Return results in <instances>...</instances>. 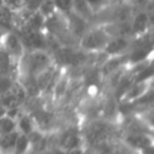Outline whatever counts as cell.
I'll list each match as a JSON object with an SVG mask.
<instances>
[{"mask_svg":"<svg viewBox=\"0 0 154 154\" xmlns=\"http://www.w3.org/2000/svg\"><path fill=\"white\" fill-rule=\"evenodd\" d=\"M81 134L84 147L91 152L93 149L120 138V126L118 122L103 118H94L81 123Z\"/></svg>","mask_w":154,"mask_h":154,"instance_id":"cell-1","label":"cell"},{"mask_svg":"<svg viewBox=\"0 0 154 154\" xmlns=\"http://www.w3.org/2000/svg\"><path fill=\"white\" fill-rule=\"evenodd\" d=\"M54 63L51 52L48 51H30L25 52L22 59L18 61V76L17 78L30 77L35 78L41 72L49 69Z\"/></svg>","mask_w":154,"mask_h":154,"instance_id":"cell-2","label":"cell"},{"mask_svg":"<svg viewBox=\"0 0 154 154\" xmlns=\"http://www.w3.org/2000/svg\"><path fill=\"white\" fill-rule=\"evenodd\" d=\"M111 38V34L103 24L94 23L82 34L77 41V47L87 53H102L107 42Z\"/></svg>","mask_w":154,"mask_h":154,"instance_id":"cell-3","label":"cell"},{"mask_svg":"<svg viewBox=\"0 0 154 154\" xmlns=\"http://www.w3.org/2000/svg\"><path fill=\"white\" fill-rule=\"evenodd\" d=\"M18 32L25 52L30 51H48L49 52V37L43 30H28L23 28L16 29Z\"/></svg>","mask_w":154,"mask_h":154,"instance_id":"cell-4","label":"cell"},{"mask_svg":"<svg viewBox=\"0 0 154 154\" xmlns=\"http://www.w3.org/2000/svg\"><path fill=\"white\" fill-rule=\"evenodd\" d=\"M1 51L10 57L14 63L18 64V61L22 59V57L25 53L23 42L16 30L2 32L1 36Z\"/></svg>","mask_w":154,"mask_h":154,"instance_id":"cell-5","label":"cell"},{"mask_svg":"<svg viewBox=\"0 0 154 154\" xmlns=\"http://www.w3.org/2000/svg\"><path fill=\"white\" fill-rule=\"evenodd\" d=\"M153 16L146 10H137L130 19V28L132 37H140L152 32Z\"/></svg>","mask_w":154,"mask_h":154,"instance_id":"cell-6","label":"cell"},{"mask_svg":"<svg viewBox=\"0 0 154 154\" xmlns=\"http://www.w3.org/2000/svg\"><path fill=\"white\" fill-rule=\"evenodd\" d=\"M120 141L130 149L140 152L153 147V132H123Z\"/></svg>","mask_w":154,"mask_h":154,"instance_id":"cell-7","label":"cell"},{"mask_svg":"<svg viewBox=\"0 0 154 154\" xmlns=\"http://www.w3.org/2000/svg\"><path fill=\"white\" fill-rule=\"evenodd\" d=\"M132 38L134 37H128V36H111L102 53L106 57L126 54L131 47Z\"/></svg>","mask_w":154,"mask_h":154,"instance_id":"cell-8","label":"cell"},{"mask_svg":"<svg viewBox=\"0 0 154 154\" xmlns=\"http://www.w3.org/2000/svg\"><path fill=\"white\" fill-rule=\"evenodd\" d=\"M16 128L18 132L24 134V135H29L34 130H36V125H35V122L31 114L24 111L23 108L16 117Z\"/></svg>","mask_w":154,"mask_h":154,"instance_id":"cell-9","label":"cell"},{"mask_svg":"<svg viewBox=\"0 0 154 154\" xmlns=\"http://www.w3.org/2000/svg\"><path fill=\"white\" fill-rule=\"evenodd\" d=\"M16 16L12 10L0 4V31L6 32L16 30Z\"/></svg>","mask_w":154,"mask_h":154,"instance_id":"cell-10","label":"cell"},{"mask_svg":"<svg viewBox=\"0 0 154 154\" xmlns=\"http://www.w3.org/2000/svg\"><path fill=\"white\" fill-rule=\"evenodd\" d=\"M72 12L81 18L85 19L90 24H94L95 20V14L88 6L85 0H72Z\"/></svg>","mask_w":154,"mask_h":154,"instance_id":"cell-11","label":"cell"},{"mask_svg":"<svg viewBox=\"0 0 154 154\" xmlns=\"http://www.w3.org/2000/svg\"><path fill=\"white\" fill-rule=\"evenodd\" d=\"M17 136H18L17 130L0 135V153L1 154H13Z\"/></svg>","mask_w":154,"mask_h":154,"instance_id":"cell-12","label":"cell"},{"mask_svg":"<svg viewBox=\"0 0 154 154\" xmlns=\"http://www.w3.org/2000/svg\"><path fill=\"white\" fill-rule=\"evenodd\" d=\"M45 20H46V18L41 13H38L37 11H35L18 28H23V29H28V30H43Z\"/></svg>","mask_w":154,"mask_h":154,"instance_id":"cell-13","label":"cell"},{"mask_svg":"<svg viewBox=\"0 0 154 154\" xmlns=\"http://www.w3.org/2000/svg\"><path fill=\"white\" fill-rule=\"evenodd\" d=\"M29 152H30V142H29L28 135L18 132L13 154H29Z\"/></svg>","mask_w":154,"mask_h":154,"instance_id":"cell-14","label":"cell"},{"mask_svg":"<svg viewBox=\"0 0 154 154\" xmlns=\"http://www.w3.org/2000/svg\"><path fill=\"white\" fill-rule=\"evenodd\" d=\"M14 130H17L14 118H12L7 114H4L2 117H0V135L7 134V132H11Z\"/></svg>","mask_w":154,"mask_h":154,"instance_id":"cell-15","label":"cell"},{"mask_svg":"<svg viewBox=\"0 0 154 154\" xmlns=\"http://www.w3.org/2000/svg\"><path fill=\"white\" fill-rule=\"evenodd\" d=\"M85 1L95 16L103 12L106 8L111 6V0H85Z\"/></svg>","mask_w":154,"mask_h":154,"instance_id":"cell-16","label":"cell"},{"mask_svg":"<svg viewBox=\"0 0 154 154\" xmlns=\"http://www.w3.org/2000/svg\"><path fill=\"white\" fill-rule=\"evenodd\" d=\"M53 4L61 16H67L72 12V0H53Z\"/></svg>","mask_w":154,"mask_h":154,"instance_id":"cell-17","label":"cell"},{"mask_svg":"<svg viewBox=\"0 0 154 154\" xmlns=\"http://www.w3.org/2000/svg\"><path fill=\"white\" fill-rule=\"evenodd\" d=\"M37 12L41 13L45 18H48V17L53 16V14L57 12L55 6H54V4H53V0H43V1L41 2V5L38 6Z\"/></svg>","mask_w":154,"mask_h":154,"instance_id":"cell-18","label":"cell"},{"mask_svg":"<svg viewBox=\"0 0 154 154\" xmlns=\"http://www.w3.org/2000/svg\"><path fill=\"white\" fill-rule=\"evenodd\" d=\"M24 1L25 0H1V4L6 7H8L10 10H12L13 12H17L23 7Z\"/></svg>","mask_w":154,"mask_h":154,"instance_id":"cell-19","label":"cell"},{"mask_svg":"<svg viewBox=\"0 0 154 154\" xmlns=\"http://www.w3.org/2000/svg\"><path fill=\"white\" fill-rule=\"evenodd\" d=\"M42 1L43 0H25L22 8L26 10L29 12H35V11H37V8H38V6L41 5Z\"/></svg>","mask_w":154,"mask_h":154,"instance_id":"cell-20","label":"cell"},{"mask_svg":"<svg viewBox=\"0 0 154 154\" xmlns=\"http://www.w3.org/2000/svg\"><path fill=\"white\" fill-rule=\"evenodd\" d=\"M1 36H2V32L0 31V51H1Z\"/></svg>","mask_w":154,"mask_h":154,"instance_id":"cell-21","label":"cell"},{"mask_svg":"<svg viewBox=\"0 0 154 154\" xmlns=\"http://www.w3.org/2000/svg\"><path fill=\"white\" fill-rule=\"evenodd\" d=\"M0 4H1V0H0Z\"/></svg>","mask_w":154,"mask_h":154,"instance_id":"cell-22","label":"cell"}]
</instances>
